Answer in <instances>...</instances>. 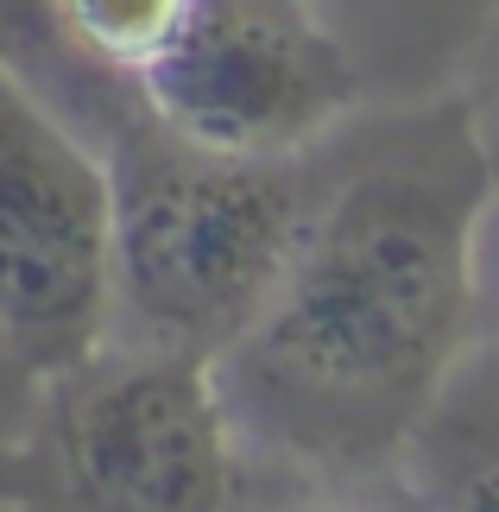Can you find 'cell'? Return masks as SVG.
Here are the masks:
<instances>
[{"label": "cell", "instance_id": "obj_1", "mask_svg": "<svg viewBox=\"0 0 499 512\" xmlns=\"http://www.w3.org/2000/svg\"><path fill=\"white\" fill-rule=\"evenodd\" d=\"M493 203L462 95L354 121L323 146L310 222L259 323L215 361L259 468L398 481L481 329L474 241Z\"/></svg>", "mask_w": 499, "mask_h": 512}, {"label": "cell", "instance_id": "obj_2", "mask_svg": "<svg viewBox=\"0 0 499 512\" xmlns=\"http://www.w3.org/2000/svg\"><path fill=\"white\" fill-rule=\"evenodd\" d=\"M323 146L241 159L171 133L146 102L114 114L95 133L114 184V342L222 361L285 279Z\"/></svg>", "mask_w": 499, "mask_h": 512}, {"label": "cell", "instance_id": "obj_3", "mask_svg": "<svg viewBox=\"0 0 499 512\" xmlns=\"http://www.w3.org/2000/svg\"><path fill=\"white\" fill-rule=\"evenodd\" d=\"M253 468L209 361L108 342L32 386L0 500L19 512H253Z\"/></svg>", "mask_w": 499, "mask_h": 512}, {"label": "cell", "instance_id": "obj_4", "mask_svg": "<svg viewBox=\"0 0 499 512\" xmlns=\"http://www.w3.org/2000/svg\"><path fill=\"white\" fill-rule=\"evenodd\" d=\"M114 342L108 159L0 64V361L26 386Z\"/></svg>", "mask_w": 499, "mask_h": 512}, {"label": "cell", "instance_id": "obj_5", "mask_svg": "<svg viewBox=\"0 0 499 512\" xmlns=\"http://www.w3.org/2000/svg\"><path fill=\"white\" fill-rule=\"evenodd\" d=\"M133 89L171 133L241 159L316 152L361 108V70L316 0H190Z\"/></svg>", "mask_w": 499, "mask_h": 512}, {"label": "cell", "instance_id": "obj_6", "mask_svg": "<svg viewBox=\"0 0 499 512\" xmlns=\"http://www.w3.org/2000/svg\"><path fill=\"white\" fill-rule=\"evenodd\" d=\"M398 481L430 512H499V361H468L455 373Z\"/></svg>", "mask_w": 499, "mask_h": 512}, {"label": "cell", "instance_id": "obj_7", "mask_svg": "<svg viewBox=\"0 0 499 512\" xmlns=\"http://www.w3.org/2000/svg\"><path fill=\"white\" fill-rule=\"evenodd\" d=\"M462 108H468V127H474V146L487 159V177H493V196H499V7L487 13L481 38H474L468 64H462Z\"/></svg>", "mask_w": 499, "mask_h": 512}, {"label": "cell", "instance_id": "obj_8", "mask_svg": "<svg viewBox=\"0 0 499 512\" xmlns=\"http://www.w3.org/2000/svg\"><path fill=\"white\" fill-rule=\"evenodd\" d=\"M310 487H316V494L285 500V506H266V512H430L405 481H342V487L310 481ZM253 512H259V506H253Z\"/></svg>", "mask_w": 499, "mask_h": 512}, {"label": "cell", "instance_id": "obj_9", "mask_svg": "<svg viewBox=\"0 0 499 512\" xmlns=\"http://www.w3.org/2000/svg\"><path fill=\"white\" fill-rule=\"evenodd\" d=\"M0 386H7V392H32V386H26V380H19V373H13L7 361H0Z\"/></svg>", "mask_w": 499, "mask_h": 512}]
</instances>
